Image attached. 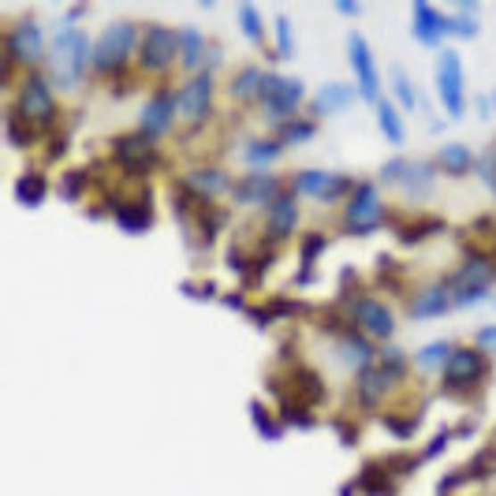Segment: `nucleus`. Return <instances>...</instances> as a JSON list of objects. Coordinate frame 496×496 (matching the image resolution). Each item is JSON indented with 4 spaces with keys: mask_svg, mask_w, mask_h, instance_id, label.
<instances>
[{
    "mask_svg": "<svg viewBox=\"0 0 496 496\" xmlns=\"http://www.w3.org/2000/svg\"><path fill=\"white\" fill-rule=\"evenodd\" d=\"M15 116H27L30 123H49L56 112V101L49 90V79L30 71L23 82H19V94H15Z\"/></svg>",
    "mask_w": 496,
    "mask_h": 496,
    "instance_id": "3",
    "label": "nucleus"
},
{
    "mask_svg": "<svg viewBox=\"0 0 496 496\" xmlns=\"http://www.w3.org/2000/svg\"><path fill=\"white\" fill-rule=\"evenodd\" d=\"M347 187H351L347 176H333V172H321V169H306V172L295 176V191L299 194H314V198H325V202L340 198Z\"/></svg>",
    "mask_w": 496,
    "mask_h": 496,
    "instance_id": "17",
    "label": "nucleus"
},
{
    "mask_svg": "<svg viewBox=\"0 0 496 496\" xmlns=\"http://www.w3.org/2000/svg\"><path fill=\"white\" fill-rule=\"evenodd\" d=\"M258 97L265 101V109L273 112V116H292V112L299 109V101H302V82L269 71L265 82H261V94H258Z\"/></svg>",
    "mask_w": 496,
    "mask_h": 496,
    "instance_id": "10",
    "label": "nucleus"
},
{
    "mask_svg": "<svg viewBox=\"0 0 496 496\" xmlns=\"http://www.w3.org/2000/svg\"><path fill=\"white\" fill-rule=\"evenodd\" d=\"M403 161H407V157H392V161H384V164H381V179H384V183H400Z\"/></svg>",
    "mask_w": 496,
    "mask_h": 496,
    "instance_id": "41",
    "label": "nucleus"
},
{
    "mask_svg": "<svg viewBox=\"0 0 496 496\" xmlns=\"http://www.w3.org/2000/svg\"><path fill=\"white\" fill-rule=\"evenodd\" d=\"M437 94L444 101L448 116H463L467 97H463V56L456 49H444L437 56Z\"/></svg>",
    "mask_w": 496,
    "mask_h": 496,
    "instance_id": "7",
    "label": "nucleus"
},
{
    "mask_svg": "<svg viewBox=\"0 0 496 496\" xmlns=\"http://www.w3.org/2000/svg\"><path fill=\"white\" fill-rule=\"evenodd\" d=\"M41 53H45V37H41V27L34 19H19V23L4 34V56L8 64H27L34 68Z\"/></svg>",
    "mask_w": 496,
    "mask_h": 496,
    "instance_id": "8",
    "label": "nucleus"
},
{
    "mask_svg": "<svg viewBox=\"0 0 496 496\" xmlns=\"http://www.w3.org/2000/svg\"><path fill=\"white\" fill-rule=\"evenodd\" d=\"M49 56H53L49 68H53L56 87H75V82L87 75V64H90V37H87V30L60 27Z\"/></svg>",
    "mask_w": 496,
    "mask_h": 496,
    "instance_id": "1",
    "label": "nucleus"
},
{
    "mask_svg": "<svg viewBox=\"0 0 496 496\" xmlns=\"http://www.w3.org/2000/svg\"><path fill=\"white\" fill-rule=\"evenodd\" d=\"M433 183H437V172H433L429 161H422V157H407L403 161L400 187L407 191V198H426L433 191Z\"/></svg>",
    "mask_w": 496,
    "mask_h": 496,
    "instance_id": "18",
    "label": "nucleus"
},
{
    "mask_svg": "<svg viewBox=\"0 0 496 496\" xmlns=\"http://www.w3.org/2000/svg\"><path fill=\"white\" fill-rule=\"evenodd\" d=\"M478 12H459V15H451V30L470 37V34H478V19H474Z\"/></svg>",
    "mask_w": 496,
    "mask_h": 496,
    "instance_id": "38",
    "label": "nucleus"
},
{
    "mask_svg": "<svg viewBox=\"0 0 496 496\" xmlns=\"http://www.w3.org/2000/svg\"><path fill=\"white\" fill-rule=\"evenodd\" d=\"M396 377H400V369H388L384 362L366 366L362 374H359V396H362V403H377Z\"/></svg>",
    "mask_w": 496,
    "mask_h": 496,
    "instance_id": "23",
    "label": "nucleus"
},
{
    "mask_svg": "<svg viewBox=\"0 0 496 496\" xmlns=\"http://www.w3.org/2000/svg\"><path fill=\"white\" fill-rule=\"evenodd\" d=\"M236 198L239 202H258V205H269L277 194H280V183H277V176H269V172H254V176H246V179H239L236 183Z\"/></svg>",
    "mask_w": 496,
    "mask_h": 496,
    "instance_id": "22",
    "label": "nucleus"
},
{
    "mask_svg": "<svg viewBox=\"0 0 496 496\" xmlns=\"http://www.w3.org/2000/svg\"><path fill=\"white\" fill-rule=\"evenodd\" d=\"M355 90H359L355 82H328V87H321V94L314 97V109L318 112H340L355 101Z\"/></svg>",
    "mask_w": 496,
    "mask_h": 496,
    "instance_id": "24",
    "label": "nucleus"
},
{
    "mask_svg": "<svg viewBox=\"0 0 496 496\" xmlns=\"http://www.w3.org/2000/svg\"><path fill=\"white\" fill-rule=\"evenodd\" d=\"M228 187H232V183L220 169H194V172H187V179H183V191L194 194L198 202L213 198V194H224Z\"/></svg>",
    "mask_w": 496,
    "mask_h": 496,
    "instance_id": "21",
    "label": "nucleus"
},
{
    "mask_svg": "<svg viewBox=\"0 0 496 496\" xmlns=\"http://www.w3.org/2000/svg\"><path fill=\"white\" fill-rule=\"evenodd\" d=\"M210 97H213V79H210V71H198V75H191V79L179 87L176 109L183 112V120L198 123V120L205 116V109H210Z\"/></svg>",
    "mask_w": 496,
    "mask_h": 496,
    "instance_id": "12",
    "label": "nucleus"
},
{
    "mask_svg": "<svg viewBox=\"0 0 496 496\" xmlns=\"http://www.w3.org/2000/svg\"><path fill=\"white\" fill-rule=\"evenodd\" d=\"M265 75H269V71H261L258 64L239 68V71L232 75V97H254V94H261Z\"/></svg>",
    "mask_w": 496,
    "mask_h": 496,
    "instance_id": "28",
    "label": "nucleus"
},
{
    "mask_svg": "<svg viewBox=\"0 0 496 496\" xmlns=\"http://www.w3.org/2000/svg\"><path fill=\"white\" fill-rule=\"evenodd\" d=\"M116 161L123 164L128 172H146L153 169V161H157V150H153V138L150 135H120L116 138Z\"/></svg>",
    "mask_w": 496,
    "mask_h": 496,
    "instance_id": "15",
    "label": "nucleus"
},
{
    "mask_svg": "<svg viewBox=\"0 0 496 496\" xmlns=\"http://www.w3.org/2000/svg\"><path fill=\"white\" fill-rule=\"evenodd\" d=\"M15 198L34 210V205L45 202V179L34 176V172H30V176H19V183H15Z\"/></svg>",
    "mask_w": 496,
    "mask_h": 496,
    "instance_id": "31",
    "label": "nucleus"
},
{
    "mask_svg": "<svg viewBox=\"0 0 496 496\" xmlns=\"http://www.w3.org/2000/svg\"><path fill=\"white\" fill-rule=\"evenodd\" d=\"M236 15H239V23H243V30H246V37H251V41H261L265 37V23H261V15H258L254 4H239Z\"/></svg>",
    "mask_w": 496,
    "mask_h": 496,
    "instance_id": "34",
    "label": "nucleus"
},
{
    "mask_svg": "<svg viewBox=\"0 0 496 496\" xmlns=\"http://www.w3.org/2000/svg\"><path fill=\"white\" fill-rule=\"evenodd\" d=\"M314 135V120H280V142H302Z\"/></svg>",
    "mask_w": 496,
    "mask_h": 496,
    "instance_id": "35",
    "label": "nucleus"
},
{
    "mask_svg": "<svg viewBox=\"0 0 496 496\" xmlns=\"http://www.w3.org/2000/svg\"><path fill=\"white\" fill-rule=\"evenodd\" d=\"M116 224L123 232H146L153 224V213H150V202H128L116 210Z\"/></svg>",
    "mask_w": 496,
    "mask_h": 496,
    "instance_id": "26",
    "label": "nucleus"
},
{
    "mask_svg": "<svg viewBox=\"0 0 496 496\" xmlns=\"http://www.w3.org/2000/svg\"><path fill=\"white\" fill-rule=\"evenodd\" d=\"M336 8H340L343 15H359V12H362L359 4H351V0H340V4H336Z\"/></svg>",
    "mask_w": 496,
    "mask_h": 496,
    "instance_id": "45",
    "label": "nucleus"
},
{
    "mask_svg": "<svg viewBox=\"0 0 496 496\" xmlns=\"http://www.w3.org/2000/svg\"><path fill=\"white\" fill-rule=\"evenodd\" d=\"M138 56H142V68L164 71L179 56V30L161 27V23L146 27V34H142V45H138Z\"/></svg>",
    "mask_w": 496,
    "mask_h": 496,
    "instance_id": "9",
    "label": "nucleus"
},
{
    "mask_svg": "<svg viewBox=\"0 0 496 496\" xmlns=\"http://www.w3.org/2000/svg\"><path fill=\"white\" fill-rule=\"evenodd\" d=\"M437 161H441V169H444V172H456V176L470 172L474 164H478V161H474V150L463 146V142H444L441 153H437Z\"/></svg>",
    "mask_w": 496,
    "mask_h": 496,
    "instance_id": "25",
    "label": "nucleus"
},
{
    "mask_svg": "<svg viewBox=\"0 0 496 496\" xmlns=\"http://www.w3.org/2000/svg\"><path fill=\"white\" fill-rule=\"evenodd\" d=\"M384 426H388L392 433H396V437H410V433L418 429V422H415V418H410V422H396V415H392V418H384Z\"/></svg>",
    "mask_w": 496,
    "mask_h": 496,
    "instance_id": "42",
    "label": "nucleus"
},
{
    "mask_svg": "<svg viewBox=\"0 0 496 496\" xmlns=\"http://www.w3.org/2000/svg\"><path fill=\"white\" fill-rule=\"evenodd\" d=\"M451 351H456V347H451V343H444V340H433V343H426L422 351H418V366L422 369H437V366H444L448 362V355H451Z\"/></svg>",
    "mask_w": 496,
    "mask_h": 496,
    "instance_id": "32",
    "label": "nucleus"
},
{
    "mask_svg": "<svg viewBox=\"0 0 496 496\" xmlns=\"http://www.w3.org/2000/svg\"><path fill=\"white\" fill-rule=\"evenodd\" d=\"M27 120H19L15 112H8V138H12V146H19V150H27V142H30V128H23Z\"/></svg>",
    "mask_w": 496,
    "mask_h": 496,
    "instance_id": "37",
    "label": "nucleus"
},
{
    "mask_svg": "<svg viewBox=\"0 0 496 496\" xmlns=\"http://www.w3.org/2000/svg\"><path fill=\"white\" fill-rule=\"evenodd\" d=\"M251 415H254V426H258V433H265L269 441H277L280 437V429L269 422V415H261V403H251Z\"/></svg>",
    "mask_w": 496,
    "mask_h": 496,
    "instance_id": "39",
    "label": "nucleus"
},
{
    "mask_svg": "<svg viewBox=\"0 0 496 496\" xmlns=\"http://www.w3.org/2000/svg\"><path fill=\"white\" fill-rule=\"evenodd\" d=\"M492 105H496V94H492Z\"/></svg>",
    "mask_w": 496,
    "mask_h": 496,
    "instance_id": "47",
    "label": "nucleus"
},
{
    "mask_svg": "<svg viewBox=\"0 0 496 496\" xmlns=\"http://www.w3.org/2000/svg\"><path fill=\"white\" fill-rule=\"evenodd\" d=\"M448 306H451V287L444 280H437L410 299V318H441Z\"/></svg>",
    "mask_w": 496,
    "mask_h": 496,
    "instance_id": "20",
    "label": "nucleus"
},
{
    "mask_svg": "<svg viewBox=\"0 0 496 496\" xmlns=\"http://www.w3.org/2000/svg\"><path fill=\"white\" fill-rule=\"evenodd\" d=\"M347 56H351V71H355V87L366 101H381V75H377V64H374V49H369V41L351 30L347 34Z\"/></svg>",
    "mask_w": 496,
    "mask_h": 496,
    "instance_id": "5",
    "label": "nucleus"
},
{
    "mask_svg": "<svg viewBox=\"0 0 496 496\" xmlns=\"http://www.w3.org/2000/svg\"><path fill=\"white\" fill-rule=\"evenodd\" d=\"M489 284H492V265L485 258L474 254L456 277L448 280L451 287V299H456L459 306H474V302H482L489 295Z\"/></svg>",
    "mask_w": 496,
    "mask_h": 496,
    "instance_id": "6",
    "label": "nucleus"
},
{
    "mask_svg": "<svg viewBox=\"0 0 496 496\" xmlns=\"http://www.w3.org/2000/svg\"><path fill=\"white\" fill-rule=\"evenodd\" d=\"M318 251H325V239H321V236H306V243H302V269L314 265Z\"/></svg>",
    "mask_w": 496,
    "mask_h": 496,
    "instance_id": "40",
    "label": "nucleus"
},
{
    "mask_svg": "<svg viewBox=\"0 0 496 496\" xmlns=\"http://www.w3.org/2000/svg\"><path fill=\"white\" fill-rule=\"evenodd\" d=\"M295 220H299L295 194H277L273 202L265 205V224H269V232H273L277 239L292 236V232H295Z\"/></svg>",
    "mask_w": 496,
    "mask_h": 496,
    "instance_id": "19",
    "label": "nucleus"
},
{
    "mask_svg": "<svg viewBox=\"0 0 496 496\" xmlns=\"http://www.w3.org/2000/svg\"><path fill=\"white\" fill-rule=\"evenodd\" d=\"M451 30V15L437 12L426 0H415V8H410V34H415L422 45H437V41Z\"/></svg>",
    "mask_w": 496,
    "mask_h": 496,
    "instance_id": "13",
    "label": "nucleus"
},
{
    "mask_svg": "<svg viewBox=\"0 0 496 496\" xmlns=\"http://www.w3.org/2000/svg\"><path fill=\"white\" fill-rule=\"evenodd\" d=\"M205 60V37L198 27H179V64L183 68H198Z\"/></svg>",
    "mask_w": 496,
    "mask_h": 496,
    "instance_id": "27",
    "label": "nucleus"
},
{
    "mask_svg": "<svg viewBox=\"0 0 496 496\" xmlns=\"http://www.w3.org/2000/svg\"><path fill=\"white\" fill-rule=\"evenodd\" d=\"M478 343H485V347H496V325H485V328H478Z\"/></svg>",
    "mask_w": 496,
    "mask_h": 496,
    "instance_id": "43",
    "label": "nucleus"
},
{
    "mask_svg": "<svg viewBox=\"0 0 496 496\" xmlns=\"http://www.w3.org/2000/svg\"><path fill=\"white\" fill-rule=\"evenodd\" d=\"M273 27H277V53L280 56H292L295 53V41H292V23H287L284 12L273 19Z\"/></svg>",
    "mask_w": 496,
    "mask_h": 496,
    "instance_id": "36",
    "label": "nucleus"
},
{
    "mask_svg": "<svg viewBox=\"0 0 496 496\" xmlns=\"http://www.w3.org/2000/svg\"><path fill=\"white\" fill-rule=\"evenodd\" d=\"M384 224V205H381V191H377V183H355L351 187V198H347V232H355V236H369V232H377Z\"/></svg>",
    "mask_w": 496,
    "mask_h": 496,
    "instance_id": "2",
    "label": "nucleus"
},
{
    "mask_svg": "<svg viewBox=\"0 0 496 496\" xmlns=\"http://www.w3.org/2000/svg\"><path fill=\"white\" fill-rule=\"evenodd\" d=\"M489 157H492V161H496V146H492V153H489Z\"/></svg>",
    "mask_w": 496,
    "mask_h": 496,
    "instance_id": "46",
    "label": "nucleus"
},
{
    "mask_svg": "<svg viewBox=\"0 0 496 496\" xmlns=\"http://www.w3.org/2000/svg\"><path fill=\"white\" fill-rule=\"evenodd\" d=\"M135 23H128V19H120V23L105 27L97 37V45H94V68L97 71H116L123 60H128L131 45H135Z\"/></svg>",
    "mask_w": 496,
    "mask_h": 496,
    "instance_id": "4",
    "label": "nucleus"
},
{
    "mask_svg": "<svg viewBox=\"0 0 496 496\" xmlns=\"http://www.w3.org/2000/svg\"><path fill=\"white\" fill-rule=\"evenodd\" d=\"M172 120H176V94L172 90H157L146 97V105H142L138 112V123H142V135H164L172 128Z\"/></svg>",
    "mask_w": 496,
    "mask_h": 496,
    "instance_id": "14",
    "label": "nucleus"
},
{
    "mask_svg": "<svg viewBox=\"0 0 496 496\" xmlns=\"http://www.w3.org/2000/svg\"><path fill=\"white\" fill-rule=\"evenodd\" d=\"M347 310H351V318H355L369 336H381V340H388L392 333H396V318H392V310L381 302V299H369V295H355L347 302Z\"/></svg>",
    "mask_w": 496,
    "mask_h": 496,
    "instance_id": "11",
    "label": "nucleus"
},
{
    "mask_svg": "<svg viewBox=\"0 0 496 496\" xmlns=\"http://www.w3.org/2000/svg\"><path fill=\"white\" fill-rule=\"evenodd\" d=\"M392 87H396V97L403 109H415L418 105V94H415V82H410V75L403 68H392Z\"/></svg>",
    "mask_w": 496,
    "mask_h": 496,
    "instance_id": "33",
    "label": "nucleus"
},
{
    "mask_svg": "<svg viewBox=\"0 0 496 496\" xmlns=\"http://www.w3.org/2000/svg\"><path fill=\"white\" fill-rule=\"evenodd\" d=\"M280 150H284L280 138H251V142H246V150H243V157L251 164H269V161L280 157Z\"/></svg>",
    "mask_w": 496,
    "mask_h": 496,
    "instance_id": "30",
    "label": "nucleus"
},
{
    "mask_svg": "<svg viewBox=\"0 0 496 496\" xmlns=\"http://www.w3.org/2000/svg\"><path fill=\"white\" fill-rule=\"evenodd\" d=\"M448 444V433H437V437H433V444L426 448V459H433V456H437V451Z\"/></svg>",
    "mask_w": 496,
    "mask_h": 496,
    "instance_id": "44",
    "label": "nucleus"
},
{
    "mask_svg": "<svg viewBox=\"0 0 496 496\" xmlns=\"http://www.w3.org/2000/svg\"><path fill=\"white\" fill-rule=\"evenodd\" d=\"M482 366H485L482 351L456 347L448 355V362H444V388H467V384H474V377L482 374Z\"/></svg>",
    "mask_w": 496,
    "mask_h": 496,
    "instance_id": "16",
    "label": "nucleus"
},
{
    "mask_svg": "<svg viewBox=\"0 0 496 496\" xmlns=\"http://www.w3.org/2000/svg\"><path fill=\"white\" fill-rule=\"evenodd\" d=\"M377 123H381V131L388 142H403L407 138V128H403V120L396 112V105L392 101H377Z\"/></svg>",
    "mask_w": 496,
    "mask_h": 496,
    "instance_id": "29",
    "label": "nucleus"
}]
</instances>
